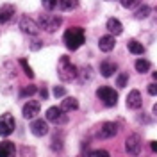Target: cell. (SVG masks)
Returning a JSON list of instances; mask_svg holds the SVG:
<instances>
[{"label":"cell","instance_id":"cell-1","mask_svg":"<svg viewBox=\"0 0 157 157\" xmlns=\"http://www.w3.org/2000/svg\"><path fill=\"white\" fill-rule=\"evenodd\" d=\"M63 41H64V45H66V48L68 50H78L82 45H84V41H86V34H84V29H80V27H70V29L64 30V36H63Z\"/></svg>","mask_w":157,"mask_h":157},{"label":"cell","instance_id":"cell-2","mask_svg":"<svg viewBox=\"0 0 157 157\" xmlns=\"http://www.w3.org/2000/svg\"><path fill=\"white\" fill-rule=\"evenodd\" d=\"M59 78L64 82H71L78 77V70L70 63L68 57H61L59 59Z\"/></svg>","mask_w":157,"mask_h":157},{"label":"cell","instance_id":"cell-3","mask_svg":"<svg viewBox=\"0 0 157 157\" xmlns=\"http://www.w3.org/2000/svg\"><path fill=\"white\" fill-rule=\"evenodd\" d=\"M63 18L61 16H54V14H41L38 18V25L39 29H45L47 32H56L61 27Z\"/></svg>","mask_w":157,"mask_h":157},{"label":"cell","instance_id":"cell-4","mask_svg":"<svg viewBox=\"0 0 157 157\" xmlns=\"http://www.w3.org/2000/svg\"><path fill=\"white\" fill-rule=\"evenodd\" d=\"M97 97L102 100V104L104 105H107V107H113V105H116L118 104V93L116 89L109 88V86H102V88L97 89Z\"/></svg>","mask_w":157,"mask_h":157},{"label":"cell","instance_id":"cell-5","mask_svg":"<svg viewBox=\"0 0 157 157\" xmlns=\"http://www.w3.org/2000/svg\"><path fill=\"white\" fill-rule=\"evenodd\" d=\"M18 27H20V30H21L23 34H27V36H36V34L39 32L38 21H34V20L29 18V16H21Z\"/></svg>","mask_w":157,"mask_h":157},{"label":"cell","instance_id":"cell-6","mask_svg":"<svg viewBox=\"0 0 157 157\" xmlns=\"http://www.w3.org/2000/svg\"><path fill=\"white\" fill-rule=\"evenodd\" d=\"M14 127H16V121L11 114H2L0 116V136L7 137L14 132Z\"/></svg>","mask_w":157,"mask_h":157},{"label":"cell","instance_id":"cell-7","mask_svg":"<svg viewBox=\"0 0 157 157\" xmlns=\"http://www.w3.org/2000/svg\"><path fill=\"white\" fill-rule=\"evenodd\" d=\"M116 134H118V125L114 121H105L97 130V136L100 139H111V137H114Z\"/></svg>","mask_w":157,"mask_h":157},{"label":"cell","instance_id":"cell-8","mask_svg":"<svg viewBox=\"0 0 157 157\" xmlns=\"http://www.w3.org/2000/svg\"><path fill=\"white\" fill-rule=\"evenodd\" d=\"M125 148L130 155H139L141 154V137L137 134H130L125 141Z\"/></svg>","mask_w":157,"mask_h":157},{"label":"cell","instance_id":"cell-9","mask_svg":"<svg viewBox=\"0 0 157 157\" xmlns=\"http://www.w3.org/2000/svg\"><path fill=\"white\" fill-rule=\"evenodd\" d=\"M39 111H41V105H39L38 100H29L23 109H21V113H23V118H27V120H34V118L39 114Z\"/></svg>","mask_w":157,"mask_h":157},{"label":"cell","instance_id":"cell-10","mask_svg":"<svg viewBox=\"0 0 157 157\" xmlns=\"http://www.w3.org/2000/svg\"><path fill=\"white\" fill-rule=\"evenodd\" d=\"M30 132L34 134L36 137H43L48 134V123L45 121V120H32V123H30Z\"/></svg>","mask_w":157,"mask_h":157},{"label":"cell","instance_id":"cell-11","mask_svg":"<svg viewBox=\"0 0 157 157\" xmlns=\"http://www.w3.org/2000/svg\"><path fill=\"white\" fill-rule=\"evenodd\" d=\"M47 120L52 123H64L68 118L61 107H48L47 109Z\"/></svg>","mask_w":157,"mask_h":157},{"label":"cell","instance_id":"cell-12","mask_svg":"<svg viewBox=\"0 0 157 157\" xmlns=\"http://www.w3.org/2000/svg\"><path fill=\"white\" fill-rule=\"evenodd\" d=\"M14 13H16V9H14L13 4H4L0 7V25L9 23L11 20H13V16H14Z\"/></svg>","mask_w":157,"mask_h":157},{"label":"cell","instance_id":"cell-13","mask_svg":"<svg viewBox=\"0 0 157 157\" xmlns=\"http://www.w3.org/2000/svg\"><path fill=\"white\" fill-rule=\"evenodd\" d=\"M127 105H128V109H141V105H143V98H141L139 89H132V91L127 95Z\"/></svg>","mask_w":157,"mask_h":157},{"label":"cell","instance_id":"cell-14","mask_svg":"<svg viewBox=\"0 0 157 157\" xmlns=\"http://www.w3.org/2000/svg\"><path fill=\"white\" fill-rule=\"evenodd\" d=\"M116 47V39L113 34H107V36H102V38L98 39V48L102 50V52H111V50Z\"/></svg>","mask_w":157,"mask_h":157},{"label":"cell","instance_id":"cell-15","mask_svg":"<svg viewBox=\"0 0 157 157\" xmlns=\"http://www.w3.org/2000/svg\"><path fill=\"white\" fill-rule=\"evenodd\" d=\"M116 70H118L116 63L104 61V63L100 64V75H102V77H105V78H109L111 75H114V73H116Z\"/></svg>","mask_w":157,"mask_h":157},{"label":"cell","instance_id":"cell-16","mask_svg":"<svg viewBox=\"0 0 157 157\" xmlns=\"http://www.w3.org/2000/svg\"><path fill=\"white\" fill-rule=\"evenodd\" d=\"M61 109L64 113H70V111H77L78 109V100L73 97H64L63 102H61Z\"/></svg>","mask_w":157,"mask_h":157},{"label":"cell","instance_id":"cell-17","mask_svg":"<svg viewBox=\"0 0 157 157\" xmlns=\"http://www.w3.org/2000/svg\"><path fill=\"white\" fill-rule=\"evenodd\" d=\"M16 147L11 141H2L0 143V157H14Z\"/></svg>","mask_w":157,"mask_h":157},{"label":"cell","instance_id":"cell-18","mask_svg":"<svg viewBox=\"0 0 157 157\" xmlns=\"http://www.w3.org/2000/svg\"><path fill=\"white\" fill-rule=\"evenodd\" d=\"M107 30H109V34H113V36H120L123 32V25L116 18H109L107 20Z\"/></svg>","mask_w":157,"mask_h":157},{"label":"cell","instance_id":"cell-19","mask_svg":"<svg viewBox=\"0 0 157 157\" xmlns=\"http://www.w3.org/2000/svg\"><path fill=\"white\" fill-rule=\"evenodd\" d=\"M127 48L130 54H134V56H141L143 52H145V47L139 43V41H136V39H130L127 43Z\"/></svg>","mask_w":157,"mask_h":157},{"label":"cell","instance_id":"cell-20","mask_svg":"<svg viewBox=\"0 0 157 157\" xmlns=\"http://www.w3.org/2000/svg\"><path fill=\"white\" fill-rule=\"evenodd\" d=\"M150 61H147V59H136V63H134V68H136V71H139V73H148L150 71Z\"/></svg>","mask_w":157,"mask_h":157},{"label":"cell","instance_id":"cell-21","mask_svg":"<svg viewBox=\"0 0 157 157\" xmlns=\"http://www.w3.org/2000/svg\"><path fill=\"white\" fill-rule=\"evenodd\" d=\"M59 7L61 11H73L78 7V0H59Z\"/></svg>","mask_w":157,"mask_h":157},{"label":"cell","instance_id":"cell-22","mask_svg":"<svg viewBox=\"0 0 157 157\" xmlns=\"http://www.w3.org/2000/svg\"><path fill=\"white\" fill-rule=\"evenodd\" d=\"M150 13H152V7H150V6H141V7L134 13V16H136L137 20H145V18L150 16Z\"/></svg>","mask_w":157,"mask_h":157},{"label":"cell","instance_id":"cell-23","mask_svg":"<svg viewBox=\"0 0 157 157\" xmlns=\"http://www.w3.org/2000/svg\"><path fill=\"white\" fill-rule=\"evenodd\" d=\"M36 93H38V88L34 84H30V86H27V88H23L20 91V98H29L32 95H36Z\"/></svg>","mask_w":157,"mask_h":157},{"label":"cell","instance_id":"cell-24","mask_svg":"<svg viewBox=\"0 0 157 157\" xmlns=\"http://www.w3.org/2000/svg\"><path fill=\"white\" fill-rule=\"evenodd\" d=\"M89 78H91V68L89 66H84V70L78 71V80L84 84V82H88Z\"/></svg>","mask_w":157,"mask_h":157},{"label":"cell","instance_id":"cell-25","mask_svg":"<svg viewBox=\"0 0 157 157\" xmlns=\"http://www.w3.org/2000/svg\"><path fill=\"white\" fill-rule=\"evenodd\" d=\"M120 2H121V6L125 9H136L137 6L141 4V0H120Z\"/></svg>","mask_w":157,"mask_h":157},{"label":"cell","instance_id":"cell-26","mask_svg":"<svg viewBox=\"0 0 157 157\" xmlns=\"http://www.w3.org/2000/svg\"><path fill=\"white\" fill-rule=\"evenodd\" d=\"M41 4L47 11H54L59 6V0H41Z\"/></svg>","mask_w":157,"mask_h":157},{"label":"cell","instance_id":"cell-27","mask_svg":"<svg viewBox=\"0 0 157 157\" xmlns=\"http://www.w3.org/2000/svg\"><path fill=\"white\" fill-rule=\"evenodd\" d=\"M127 82H128V75L127 73H120V75H118V78H116V86L118 88H125Z\"/></svg>","mask_w":157,"mask_h":157},{"label":"cell","instance_id":"cell-28","mask_svg":"<svg viewBox=\"0 0 157 157\" xmlns=\"http://www.w3.org/2000/svg\"><path fill=\"white\" fill-rule=\"evenodd\" d=\"M20 64L23 66V70H25V75H27V77H29V78L34 77V71H32V68L29 66V63H27L25 59H20Z\"/></svg>","mask_w":157,"mask_h":157},{"label":"cell","instance_id":"cell-29","mask_svg":"<svg viewBox=\"0 0 157 157\" xmlns=\"http://www.w3.org/2000/svg\"><path fill=\"white\" fill-rule=\"evenodd\" d=\"M88 157H111V155H109L107 150H91Z\"/></svg>","mask_w":157,"mask_h":157},{"label":"cell","instance_id":"cell-30","mask_svg":"<svg viewBox=\"0 0 157 157\" xmlns=\"http://www.w3.org/2000/svg\"><path fill=\"white\" fill-rule=\"evenodd\" d=\"M64 95H66V89L63 88V86H56V88H54V97L64 98Z\"/></svg>","mask_w":157,"mask_h":157},{"label":"cell","instance_id":"cell-31","mask_svg":"<svg viewBox=\"0 0 157 157\" xmlns=\"http://www.w3.org/2000/svg\"><path fill=\"white\" fill-rule=\"evenodd\" d=\"M148 95L150 97H157V82H152L148 86Z\"/></svg>","mask_w":157,"mask_h":157},{"label":"cell","instance_id":"cell-32","mask_svg":"<svg viewBox=\"0 0 157 157\" xmlns=\"http://www.w3.org/2000/svg\"><path fill=\"white\" fill-rule=\"evenodd\" d=\"M52 148H54L56 152H59V150L63 148V145H61V139H59V137H56V139L52 141Z\"/></svg>","mask_w":157,"mask_h":157},{"label":"cell","instance_id":"cell-33","mask_svg":"<svg viewBox=\"0 0 157 157\" xmlns=\"http://www.w3.org/2000/svg\"><path fill=\"white\" fill-rule=\"evenodd\" d=\"M38 48H41V41H32L30 50H38Z\"/></svg>","mask_w":157,"mask_h":157},{"label":"cell","instance_id":"cell-34","mask_svg":"<svg viewBox=\"0 0 157 157\" xmlns=\"http://www.w3.org/2000/svg\"><path fill=\"white\" fill-rule=\"evenodd\" d=\"M150 148H152V152L157 154V141H152V143H150Z\"/></svg>","mask_w":157,"mask_h":157},{"label":"cell","instance_id":"cell-35","mask_svg":"<svg viewBox=\"0 0 157 157\" xmlns=\"http://www.w3.org/2000/svg\"><path fill=\"white\" fill-rule=\"evenodd\" d=\"M152 113H154V114H155V116H157V104H155V105H154V109H152Z\"/></svg>","mask_w":157,"mask_h":157},{"label":"cell","instance_id":"cell-36","mask_svg":"<svg viewBox=\"0 0 157 157\" xmlns=\"http://www.w3.org/2000/svg\"><path fill=\"white\" fill-rule=\"evenodd\" d=\"M111 2H113V0H111Z\"/></svg>","mask_w":157,"mask_h":157}]
</instances>
